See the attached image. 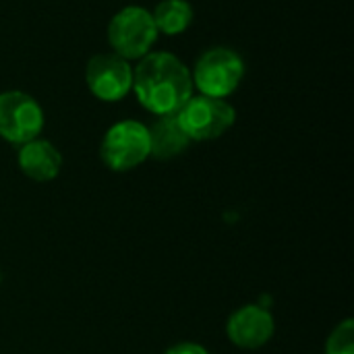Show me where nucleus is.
I'll return each instance as SVG.
<instances>
[{"label": "nucleus", "mask_w": 354, "mask_h": 354, "mask_svg": "<svg viewBox=\"0 0 354 354\" xmlns=\"http://www.w3.org/2000/svg\"><path fill=\"white\" fill-rule=\"evenodd\" d=\"M139 104L156 114H176L193 97V79L187 64L170 52H149L133 68V89Z\"/></svg>", "instance_id": "f257e3e1"}, {"label": "nucleus", "mask_w": 354, "mask_h": 354, "mask_svg": "<svg viewBox=\"0 0 354 354\" xmlns=\"http://www.w3.org/2000/svg\"><path fill=\"white\" fill-rule=\"evenodd\" d=\"M158 39V27L153 17L143 6L120 8L108 25V41L124 60H141L147 56Z\"/></svg>", "instance_id": "f03ea898"}, {"label": "nucleus", "mask_w": 354, "mask_h": 354, "mask_svg": "<svg viewBox=\"0 0 354 354\" xmlns=\"http://www.w3.org/2000/svg\"><path fill=\"white\" fill-rule=\"evenodd\" d=\"M243 77H245V62L230 48H212L203 52L191 73L193 87H197L201 95L220 97V100L234 93Z\"/></svg>", "instance_id": "7ed1b4c3"}, {"label": "nucleus", "mask_w": 354, "mask_h": 354, "mask_svg": "<svg viewBox=\"0 0 354 354\" xmlns=\"http://www.w3.org/2000/svg\"><path fill=\"white\" fill-rule=\"evenodd\" d=\"M176 118L191 141H212L234 124L236 110L226 100L199 93L176 112Z\"/></svg>", "instance_id": "20e7f679"}, {"label": "nucleus", "mask_w": 354, "mask_h": 354, "mask_svg": "<svg viewBox=\"0 0 354 354\" xmlns=\"http://www.w3.org/2000/svg\"><path fill=\"white\" fill-rule=\"evenodd\" d=\"M104 164L114 172H127L137 168L149 158V133L143 122L120 120L112 124L100 147Z\"/></svg>", "instance_id": "39448f33"}, {"label": "nucleus", "mask_w": 354, "mask_h": 354, "mask_svg": "<svg viewBox=\"0 0 354 354\" xmlns=\"http://www.w3.org/2000/svg\"><path fill=\"white\" fill-rule=\"evenodd\" d=\"M44 129L41 106L25 91L0 93V137L12 145L37 139Z\"/></svg>", "instance_id": "423d86ee"}, {"label": "nucleus", "mask_w": 354, "mask_h": 354, "mask_svg": "<svg viewBox=\"0 0 354 354\" xmlns=\"http://www.w3.org/2000/svg\"><path fill=\"white\" fill-rule=\"evenodd\" d=\"M85 83L100 102H120L133 89V66L118 54H95L85 66Z\"/></svg>", "instance_id": "0eeeda50"}, {"label": "nucleus", "mask_w": 354, "mask_h": 354, "mask_svg": "<svg viewBox=\"0 0 354 354\" xmlns=\"http://www.w3.org/2000/svg\"><path fill=\"white\" fill-rule=\"evenodd\" d=\"M276 332L274 315L261 305H245L234 311L226 324L230 342L239 348H261Z\"/></svg>", "instance_id": "6e6552de"}, {"label": "nucleus", "mask_w": 354, "mask_h": 354, "mask_svg": "<svg viewBox=\"0 0 354 354\" xmlns=\"http://www.w3.org/2000/svg\"><path fill=\"white\" fill-rule=\"evenodd\" d=\"M17 164L27 178L37 183H48L60 174L62 156L50 141L37 137L19 145Z\"/></svg>", "instance_id": "1a4fd4ad"}, {"label": "nucleus", "mask_w": 354, "mask_h": 354, "mask_svg": "<svg viewBox=\"0 0 354 354\" xmlns=\"http://www.w3.org/2000/svg\"><path fill=\"white\" fill-rule=\"evenodd\" d=\"M147 133H149V158H156L160 162L180 156L191 143V139L178 124L176 114L158 116L153 124L147 127Z\"/></svg>", "instance_id": "9d476101"}, {"label": "nucleus", "mask_w": 354, "mask_h": 354, "mask_svg": "<svg viewBox=\"0 0 354 354\" xmlns=\"http://www.w3.org/2000/svg\"><path fill=\"white\" fill-rule=\"evenodd\" d=\"M158 33L180 35L193 23V6L187 0H162L151 12Z\"/></svg>", "instance_id": "9b49d317"}, {"label": "nucleus", "mask_w": 354, "mask_h": 354, "mask_svg": "<svg viewBox=\"0 0 354 354\" xmlns=\"http://www.w3.org/2000/svg\"><path fill=\"white\" fill-rule=\"evenodd\" d=\"M326 354H354V322L346 317L328 338Z\"/></svg>", "instance_id": "f8f14e48"}, {"label": "nucleus", "mask_w": 354, "mask_h": 354, "mask_svg": "<svg viewBox=\"0 0 354 354\" xmlns=\"http://www.w3.org/2000/svg\"><path fill=\"white\" fill-rule=\"evenodd\" d=\"M164 354H212L207 348L199 346V344H193V342H183V344H176L172 348H168Z\"/></svg>", "instance_id": "ddd939ff"}, {"label": "nucleus", "mask_w": 354, "mask_h": 354, "mask_svg": "<svg viewBox=\"0 0 354 354\" xmlns=\"http://www.w3.org/2000/svg\"><path fill=\"white\" fill-rule=\"evenodd\" d=\"M0 280H2V276H0Z\"/></svg>", "instance_id": "4468645a"}]
</instances>
